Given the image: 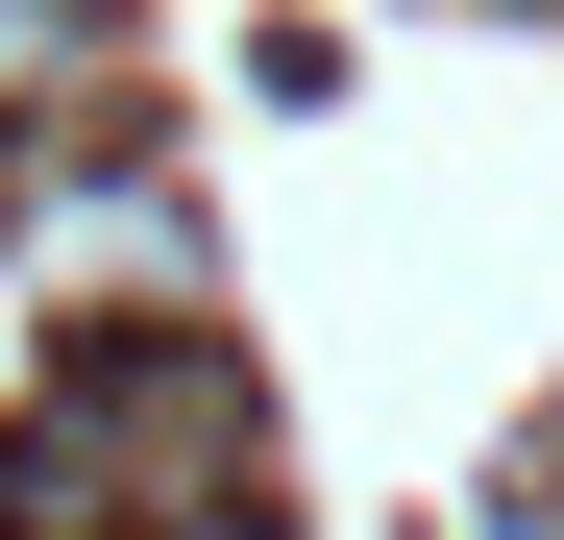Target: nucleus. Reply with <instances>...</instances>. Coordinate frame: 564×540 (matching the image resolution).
I'll return each instance as SVG.
<instances>
[{
  "label": "nucleus",
  "mask_w": 564,
  "mask_h": 540,
  "mask_svg": "<svg viewBox=\"0 0 564 540\" xmlns=\"http://www.w3.org/2000/svg\"><path fill=\"white\" fill-rule=\"evenodd\" d=\"M50 74H99V0H0V99H50Z\"/></svg>",
  "instance_id": "nucleus-1"
},
{
  "label": "nucleus",
  "mask_w": 564,
  "mask_h": 540,
  "mask_svg": "<svg viewBox=\"0 0 564 540\" xmlns=\"http://www.w3.org/2000/svg\"><path fill=\"white\" fill-rule=\"evenodd\" d=\"M148 540H295V516H246V492H172V516H148Z\"/></svg>",
  "instance_id": "nucleus-2"
}]
</instances>
